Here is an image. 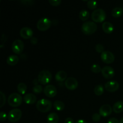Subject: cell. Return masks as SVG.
I'll list each match as a JSON object with an SVG mask.
<instances>
[{
	"label": "cell",
	"mask_w": 123,
	"mask_h": 123,
	"mask_svg": "<svg viewBox=\"0 0 123 123\" xmlns=\"http://www.w3.org/2000/svg\"><path fill=\"white\" fill-rule=\"evenodd\" d=\"M52 107V103L50 100L46 98H42L37 102L36 108L40 112L46 113L50 111Z\"/></svg>",
	"instance_id": "obj_1"
},
{
	"label": "cell",
	"mask_w": 123,
	"mask_h": 123,
	"mask_svg": "<svg viewBox=\"0 0 123 123\" xmlns=\"http://www.w3.org/2000/svg\"><path fill=\"white\" fill-rule=\"evenodd\" d=\"M97 26L96 23L91 21L85 22L82 25L81 30L85 35H91L97 31Z\"/></svg>",
	"instance_id": "obj_2"
},
{
	"label": "cell",
	"mask_w": 123,
	"mask_h": 123,
	"mask_svg": "<svg viewBox=\"0 0 123 123\" xmlns=\"http://www.w3.org/2000/svg\"><path fill=\"white\" fill-rule=\"evenodd\" d=\"M8 104L12 107H18L22 103V97L18 93H12L7 99Z\"/></svg>",
	"instance_id": "obj_3"
},
{
	"label": "cell",
	"mask_w": 123,
	"mask_h": 123,
	"mask_svg": "<svg viewBox=\"0 0 123 123\" xmlns=\"http://www.w3.org/2000/svg\"><path fill=\"white\" fill-rule=\"evenodd\" d=\"M106 18V12H105L104 10L100 8L94 10L91 14V18L95 22H102L105 20Z\"/></svg>",
	"instance_id": "obj_4"
},
{
	"label": "cell",
	"mask_w": 123,
	"mask_h": 123,
	"mask_svg": "<svg viewBox=\"0 0 123 123\" xmlns=\"http://www.w3.org/2000/svg\"><path fill=\"white\" fill-rule=\"evenodd\" d=\"M52 77V76L51 73L49 71L44 70L41 71L38 73V82L42 85H47L51 81Z\"/></svg>",
	"instance_id": "obj_5"
},
{
	"label": "cell",
	"mask_w": 123,
	"mask_h": 123,
	"mask_svg": "<svg viewBox=\"0 0 123 123\" xmlns=\"http://www.w3.org/2000/svg\"><path fill=\"white\" fill-rule=\"evenodd\" d=\"M52 22L48 18H43L40 19L37 24V28L39 31H47L50 27Z\"/></svg>",
	"instance_id": "obj_6"
},
{
	"label": "cell",
	"mask_w": 123,
	"mask_h": 123,
	"mask_svg": "<svg viewBox=\"0 0 123 123\" xmlns=\"http://www.w3.org/2000/svg\"><path fill=\"white\" fill-rule=\"evenodd\" d=\"M22 117V111L19 109H13L8 114V120L12 123H16L19 121Z\"/></svg>",
	"instance_id": "obj_7"
},
{
	"label": "cell",
	"mask_w": 123,
	"mask_h": 123,
	"mask_svg": "<svg viewBox=\"0 0 123 123\" xmlns=\"http://www.w3.org/2000/svg\"><path fill=\"white\" fill-rule=\"evenodd\" d=\"M24 49V43L21 40H16L13 42L12 45V49L16 54H20Z\"/></svg>",
	"instance_id": "obj_8"
},
{
	"label": "cell",
	"mask_w": 123,
	"mask_h": 123,
	"mask_svg": "<svg viewBox=\"0 0 123 123\" xmlns=\"http://www.w3.org/2000/svg\"><path fill=\"white\" fill-rule=\"evenodd\" d=\"M100 58L102 61L106 64H111L115 60V56L109 51H104L101 54Z\"/></svg>",
	"instance_id": "obj_9"
},
{
	"label": "cell",
	"mask_w": 123,
	"mask_h": 123,
	"mask_svg": "<svg viewBox=\"0 0 123 123\" xmlns=\"http://www.w3.org/2000/svg\"><path fill=\"white\" fill-rule=\"evenodd\" d=\"M43 92L47 97L49 98L54 97L57 94V90L55 86L52 85H48L43 89Z\"/></svg>",
	"instance_id": "obj_10"
},
{
	"label": "cell",
	"mask_w": 123,
	"mask_h": 123,
	"mask_svg": "<svg viewBox=\"0 0 123 123\" xmlns=\"http://www.w3.org/2000/svg\"><path fill=\"white\" fill-rule=\"evenodd\" d=\"M119 87H120V84L115 80L108 81L105 85V88L108 92H115L118 90Z\"/></svg>",
	"instance_id": "obj_11"
},
{
	"label": "cell",
	"mask_w": 123,
	"mask_h": 123,
	"mask_svg": "<svg viewBox=\"0 0 123 123\" xmlns=\"http://www.w3.org/2000/svg\"><path fill=\"white\" fill-rule=\"evenodd\" d=\"M65 86L69 90H76L78 86V80L73 77L68 78L65 81Z\"/></svg>",
	"instance_id": "obj_12"
},
{
	"label": "cell",
	"mask_w": 123,
	"mask_h": 123,
	"mask_svg": "<svg viewBox=\"0 0 123 123\" xmlns=\"http://www.w3.org/2000/svg\"><path fill=\"white\" fill-rule=\"evenodd\" d=\"M102 75L104 76L105 78L106 79H111L114 76L115 74V72L113 68L109 66H105L103 67L102 70Z\"/></svg>",
	"instance_id": "obj_13"
},
{
	"label": "cell",
	"mask_w": 123,
	"mask_h": 123,
	"mask_svg": "<svg viewBox=\"0 0 123 123\" xmlns=\"http://www.w3.org/2000/svg\"><path fill=\"white\" fill-rule=\"evenodd\" d=\"M112 109L109 105H104L99 109V114L103 117H106L112 114Z\"/></svg>",
	"instance_id": "obj_14"
},
{
	"label": "cell",
	"mask_w": 123,
	"mask_h": 123,
	"mask_svg": "<svg viewBox=\"0 0 123 123\" xmlns=\"http://www.w3.org/2000/svg\"><path fill=\"white\" fill-rule=\"evenodd\" d=\"M20 35L24 39L31 38L33 36V31L29 27H24L20 30Z\"/></svg>",
	"instance_id": "obj_15"
},
{
	"label": "cell",
	"mask_w": 123,
	"mask_h": 123,
	"mask_svg": "<svg viewBox=\"0 0 123 123\" xmlns=\"http://www.w3.org/2000/svg\"><path fill=\"white\" fill-rule=\"evenodd\" d=\"M24 100L25 103L28 105H32L37 100V97L32 93L26 94L24 96Z\"/></svg>",
	"instance_id": "obj_16"
},
{
	"label": "cell",
	"mask_w": 123,
	"mask_h": 123,
	"mask_svg": "<svg viewBox=\"0 0 123 123\" xmlns=\"http://www.w3.org/2000/svg\"><path fill=\"white\" fill-rule=\"evenodd\" d=\"M102 29L106 34H111L114 31V25L109 22H105L102 24Z\"/></svg>",
	"instance_id": "obj_17"
},
{
	"label": "cell",
	"mask_w": 123,
	"mask_h": 123,
	"mask_svg": "<svg viewBox=\"0 0 123 123\" xmlns=\"http://www.w3.org/2000/svg\"><path fill=\"white\" fill-rule=\"evenodd\" d=\"M67 74L66 72L63 70H60L58 72L55 74V79L58 82H64L66 80Z\"/></svg>",
	"instance_id": "obj_18"
},
{
	"label": "cell",
	"mask_w": 123,
	"mask_h": 123,
	"mask_svg": "<svg viewBox=\"0 0 123 123\" xmlns=\"http://www.w3.org/2000/svg\"><path fill=\"white\" fill-rule=\"evenodd\" d=\"M19 61V57L17 55H10L7 59V63L8 64L9 66H15L16 64L18 63Z\"/></svg>",
	"instance_id": "obj_19"
},
{
	"label": "cell",
	"mask_w": 123,
	"mask_h": 123,
	"mask_svg": "<svg viewBox=\"0 0 123 123\" xmlns=\"http://www.w3.org/2000/svg\"><path fill=\"white\" fill-rule=\"evenodd\" d=\"M59 121V117L57 114L52 112L47 117V122L48 123H58Z\"/></svg>",
	"instance_id": "obj_20"
},
{
	"label": "cell",
	"mask_w": 123,
	"mask_h": 123,
	"mask_svg": "<svg viewBox=\"0 0 123 123\" xmlns=\"http://www.w3.org/2000/svg\"><path fill=\"white\" fill-rule=\"evenodd\" d=\"M113 111L116 114H120L123 111V102L121 101L116 102L113 106Z\"/></svg>",
	"instance_id": "obj_21"
},
{
	"label": "cell",
	"mask_w": 123,
	"mask_h": 123,
	"mask_svg": "<svg viewBox=\"0 0 123 123\" xmlns=\"http://www.w3.org/2000/svg\"><path fill=\"white\" fill-rule=\"evenodd\" d=\"M123 13V10L121 7H115L112 10V16L114 18H120Z\"/></svg>",
	"instance_id": "obj_22"
},
{
	"label": "cell",
	"mask_w": 123,
	"mask_h": 123,
	"mask_svg": "<svg viewBox=\"0 0 123 123\" xmlns=\"http://www.w3.org/2000/svg\"><path fill=\"white\" fill-rule=\"evenodd\" d=\"M54 107L56 110L58 111H62L64 110L65 108L64 103L62 102L60 100H56L54 102Z\"/></svg>",
	"instance_id": "obj_23"
},
{
	"label": "cell",
	"mask_w": 123,
	"mask_h": 123,
	"mask_svg": "<svg viewBox=\"0 0 123 123\" xmlns=\"http://www.w3.org/2000/svg\"><path fill=\"white\" fill-rule=\"evenodd\" d=\"M79 17L80 20H83V21H85L90 17V13L87 10H83L80 11V13H79Z\"/></svg>",
	"instance_id": "obj_24"
},
{
	"label": "cell",
	"mask_w": 123,
	"mask_h": 123,
	"mask_svg": "<svg viewBox=\"0 0 123 123\" xmlns=\"http://www.w3.org/2000/svg\"><path fill=\"white\" fill-rule=\"evenodd\" d=\"M17 89H18V92L20 94H24L26 91V90H27V86H26V84L23 82H21L18 84Z\"/></svg>",
	"instance_id": "obj_25"
},
{
	"label": "cell",
	"mask_w": 123,
	"mask_h": 123,
	"mask_svg": "<svg viewBox=\"0 0 123 123\" xmlns=\"http://www.w3.org/2000/svg\"><path fill=\"white\" fill-rule=\"evenodd\" d=\"M94 93L96 96H101L103 94V92H104V88H103L102 85H98L94 88Z\"/></svg>",
	"instance_id": "obj_26"
},
{
	"label": "cell",
	"mask_w": 123,
	"mask_h": 123,
	"mask_svg": "<svg viewBox=\"0 0 123 123\" xmlns=\"http://www.w3.org/2000/svg\"><path fill=\"white\" fill-rule=\"evenodd\" d=\"M102 68H101V67L98 64H93L91 67V70L93 73H98L100 72H102Z\"/></svg>",
	"instance_id": "obj_27"
},
{
	"label": "cell",
	"mask_w": 123,
	"mask_h": 123,
	"mask_svg": "<svg viewBox=\"0 0 123 123\" xmlns=\"http://www.w3.org/2000/svg\"><path fill=\"white\" fill-rule=\"evenodd\" d=\"M87 7L91 10L96 9L97 7V2L95 1H91V0L88 1L87 2Z\"/></svg>",
	"instance_id": "obj_28"
},
{
	"label": "cell",
	"mask_w": 123,
	"mask_h": 123,
	"mask_svg": "<svg viewBox=\"0 0 123 123\" xmlns=\"http://www.w3.org/2000/svg\"><path fill=\"white\" fill-rule=\"evenodd\" d=\"M6 98L4 93L2 91H0V108H2L6 103Z\"/></svg>",
	"instance_id": "obj_29"
},
{
	"label": "cell",
	"mask_w": 123,
	"mask_h": 123,
	"mask_svg": "<svg viewBox=\"0 0 123 123\" xmlns=\"http://www.w3.org/2000/svg\"><path fill=\"white\" fill-rule=\"evenodd\" d=\"M32 91L35 94H40L43 91V87L40 85H35L33 88H32Z\"/></svg>",
	"instance_id": "obj_30"
},
{
	"label": "cell",
	"mask_w": 123,
	"mask_h": 123,
	"mask_svg": "<svg viewBox=\"0 0 123 123\" xmlns=\"http://www.w3.org/2000/svg\"><path fill=\"white\" fill-rule=\"evenodd\" d=\"M96 50L98 53H101L104 52V47L102 44H97L96 46Z\"/></svg>",
	"instance_id": "obj_31"
},
{
	"label": "cell",
	"mask_w": 123,
	"mask_h": 123,
	"mask_svg": "<svg viewBox=\"0 0 123 123\" xmlns=\"http://www.w3.org/2000/svg\"><path fill=\"white\" fill-rule=\"evenodd\" d=\"M101 116L99 114H94L92 116V121H94V122H98V121L100 120Z\"/></svg>",
	"instance_id": "obj_32"
},
{
	"label": "cell",
	"mask_w": 123,
	"mask_h": 123,
	"mask_svg": "<svg viewBox=\"0 0 123 123\" xmlns=\"http://www.w3.org/2000/svg\"><path fill=\"white\" fill-rule=\"evenodd\" d=\"M49 2L52 6H58L61 3V0H49Z\"/></svg>",
	"instance_id": "obj_33"
},
{
	"label": "cell",
	"mask_w": 123,
	"mask_h": 123,
	"mask_svg": "<svg viewBox=\"0 0 123 123\" xmlns=\"http://www.w3.org/2000/svg\"><path fill=\"white\" fill-rule=\"evenodd\" d=\"M8 118V115L5 113L4 112H1L0 113V121L3 122L6 120V119Z\"/></svg>",
	"instance_id": "obj_34"
},
{
	"label": "cell",
	"mask_w": 123,
	"mask_h": 123,
	"mask_svg": "<svg viewBox=\"0 0 123 123\" xmlns=\"http://www.w3.org/2000/svg\"><path fill=\"white\" fill-rule=\"evenodd\" d=\"M20 2H21L24 5H26V6H31L34 3V1H31V0H30V1L28 0V1H20Z\"/></svg>",
	"instance_id": "obj_35"
},
{
	"label": "cell",
	"mask_w": 123,
	"mask_h": 123,
	"mask_svg": "<svg viewBox=\"0 0 123 123\" xmlns=\"http://www.w3.org/2000/svg\"><path fill=\"white\" fill-rule=\"evenodd\" d=\"M108 123H120V121H118L117 118H111L108 120Z\"/></svg>",
	"instance_id": "obj_36"
},
{
	"label": "cell",
	"mask_w": 123,
	"mask_h": 123,
	"mask_svg": "<svg viewBox=\"0 0 123 123\" xmlns=\"http://www.w3.org/2000/svg\"><path fill=\"white\" fill-rule=\"evenodd\" d=\"M37 42H38V40L36 37H32V38H31V43H32V44H37Z\"/></svg>",
	"instance_id": "obj_37"
},
{
	"label": "cell",
	"mask_w": 123,
	"mask_h": 123,
	"mask_svg": "<svg viewBox=\"0 0 123 123\" xmlns=\"http://www.w3.org/2000/svg\"><path fill=\"white\" fill-rule=\"evenodd\" d=\"M64 123H74V121H73V120L71 118H67L65 120Z\"/></svg>",
	"instance_id": "obj_38"
},
{
	"label": "cell",
	"mask_w": 123,
	"mask_h": 123,
	"mask_svg": "<svg viewBox=\"0 0 123 123\" xmlns=\"http://www.w3.org/2000/svg\"><path fill=\"white\" fill-rule=\"evenodd\" d=\"M76 123H86V122L84 120H79L76 122Z\"/></svg>",
	"instance_id": "obj_39"
},
{
	"label": "cell",
	"mask_w": 123,
	"mask_h": 123,
	"mask_svg": "<svg viewBox=\"0 0 123 123\" xmlns=\"http://www.w3.org/2000/svg\"><path fill=\"white\" fill-rule=\"evenodd\" d=\"M38 82H38V79H34V80H33V84H34L35 85H38Z\"/></svg>",
	"instance_id": "obj_40"
},
{
	"label": "cell",
	"mask_w": 123,
	"mask_h": 123,
	"mask_svg": "<svg viewBox=\"0 0 123 123\" xmlns=\"http://www.w3.org/2000/svg\"><path fill=\"white\" fill-rule=\"evenodd\" d=\"M120 123H123V117L121 119V120H120Z\"/></svg>",
	"instance_id": "obj_41"
}]
</instances>
